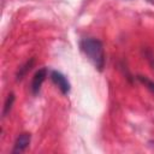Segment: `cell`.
I'll use <instances>...</instances> for the list:
<instances>
[{"instance_id":"3","label":"cell","mask_w":154,"mask_h":154,"mask_svg":"<svg viewBox=\"0 0 154 154\" xmlns=\"http://www.w3.org/2000/svg\"><path fill=\"white\" fill-rule=\"evenodd\" d=\"M47 77V70L43 67V69H40L32 77V81H31V91L32 94H37L41 89V85L42 83L45 82Z\"/></svg>"},{"instance_id":"2","label":"cell","mask_w":154,"mask_h":154,"mask_svg":"<svg viewBox=\"0 0 154 154\" xmlns=\"http://www.w3.org/2000/svg\"><path fill=\"white\" fill-rule=\"evenodd\" d=\"M51 78L53 81V83L61 90L63 94H67L70 91V83L67 81V78L59 71H53L51 73Z\"/></svg>"},{"instance_id":"4","label":"cell","mask_w":154,"mask_h":154,"mask_svg":"<svg viewBox=\"0 0 154 154\" xmlns=\"http://www.w3.org/2000/svg\"><path fill=\"white\" fill-rule=\"evenodd\" d=\"M30 134H20L14 143V148H13V153H20L23 150H25L28 148V146L30 144Z\"/></svg>"},{"instance_id":"5","label":"cell","mask_w":154,"mask_h":154,"mask_svg":"<svg viewBox=\"0 0 154 154\" xmlns=\"http://www.w3.org/2000/svg\"><path fill=\"white\" fill-rule=\"evenodd\" d=\"M13 100H14V95H13V94H10V95H8V97H7V100H6V102H5V107H4V116H6V113L11 109L12 103H13Z\"/></svg>"},{"instance_id":"1","label":"cell","mask_w":154,"mask_h":154,"mask_svg":"<svg viewBox=\"0 0 154 154\" xmlns=\"http://www.w3.org/2000/svg\"><path fill=\"white\" fill-rule=\"evenodd\" d=\"M81 49L88 60L101 71L105 66V51L102 43L96 38H84L81 42Z\"/></svg>"}]
</instances>
